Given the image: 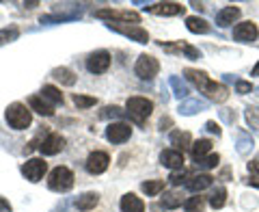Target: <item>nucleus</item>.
Instances as JSON below:
<instances>
[{"instance_id": "37", "label": "nucleus", "mask_w": 259, "mask_h": 212, "mask_svg": "<svg viewBox=\"0 0 259 212\" xmlns=\"http://www.w3.org/2000/svg\"><path fill=\"white\" fill-rule=\"evenodd\" d=\"M74 104L78 106V109H91V106L97 104V100H95V97H89V95H80V93H76V95H74Z\"/></svg>"}, {"instance_id": "2", "label": "nucleus", "mask_w": 259, "mask_h": 212, "mask_svg": "<svg viewBox=\"0 0 259 212\" xmlns=\"http://www.w3.org/2000/svg\"><path fill=\"white\" fill-rule=\"evenodd\" d=\"M125 113H127V117H132L136 121V124H143V121L153 113V102L147 100V97L134 95L125 102Z\"/></svg>"}, {"instance_id": "36", "label": "nucleus", "mask_w": 259, "mask_h": 212, "mask_svg": "<svg viewBox=\"0 0 259 212\" xmlns=\"http://www.w3.org/2000/svg\"><path fill=\"white\" fill-rule=\"evenodd\" d=\"M184 210L186 212H201L203 210V197H190L184 201Z\"/></svg>"}, {"instance_id": "28", "label": "nucleus", "mask_w": 259, "mask_h": 212, "mask_svg": "<svg viewBox=\"0 0 259 212\" xmlns=\"http://www.w3.org/2000/svg\"><path fill=\"white\" fill-rule=\"evenodd\" d=\"M52 78L59 80L61 85H67V87L76 85V74L71 69H67V67H56V69H52Z\"/></svg>"}, {"instance_id": "46", "label": "nucleus", "mask_w": 259, "mask_h": 212, "mask_svg": "<svg viewBox=\"0 0 259 212\" xmlns=\"http://www.w3.org/2000/svg\"><path fill=\"white\" fill-rule=\"evenodd\" d=\"M168 126H171V119H168V117H162V121H160V130H166Z\"/></svg>"}, {"instance_id": "14", "label": "nucleus", "mask_w": 259, "mask_h": 212, "mask_svg": "<svg viewBox=\"0 0 259 212\" xmlns=\"http://www.w3.org/2000/svg\"><path fill=\"white\" fill-rule=\"evenodd\" d=\"M160 165H164L173 171H182L184 169V154L177 150H164L160 154Z\"/></svg>"}, {"instance_id": "43", "label": "nucleus", "mask_w": 259, "mask_h": 212, "mask_svg": "<svg viewBox=\"0 0 259 212\" xmlns=\"http://www.w3.org/2000/svg\"><path fill=\"white\" fill-rule=\"evenodd\" d=\"M205 130H207L209 134H216V136H221V134H223V132H221V128H218V124H216V121H207V124H205Z\"/></svg>"}, {"instance_id": "9", "label": "nucleus", "mask_w": 259, "mask_h": 212, "mask_svg": "<svg viewBox=\"0 0 259 212\" xmlns=\"http://www.w3.org/2000/svg\"><path fill=\"white\" fill-rule=\"evenodd\" d=\"M259 35L255 22H240L233 26V39L240 44H253Z\"/></svg>"}, {"instance_id": "13", "label": "nucleus", "mask_w": 259, "mask_h": 212, "mask_svg": "<svg viewBox=\"0 0 259 212\" xmlns=\"http://www.w3.org/2000/svg\"><path fill=\"white\" fill-rule=\"evenodd\" d=\"M147 11L156 13V15H164V18H173V15H182L186 11V7L180 3H156V5H149L145 7Z\"/></svg>"}, {"instance_id": "10", "label": "nucleus", "mask_w": 259, "mask_h": 212, "mask_svg": "<svg viewBox=\"0 0 259 212\" xmlns=\"http://www.w3.org/2000/svg\"><path fill=\"white\" fill-rule=\"evenodd\" d=\"M108 165H110V156L106 152H93V154H89V158H87V171L91 175L104 173V171L108 169Z\"/></svg>"}, {"instance_id": "12", "label": "nucleus", "mask_w": 259, "mask_h": 212, "mask_svg": "<svg viewBox=\"0 0 259 212\" xmlns=\"http://www.w3.org/2000/svg\"><path fill=\"white\" fill-rule=\"evenodd\" d=\"M63 148H65V136L52 132V134H48L41 141V145H39V152H41L44 156H54V154H59Z\"/></svg>"}, {"instance_id": "24", "label": "nucleus", "mask_w": 259, "mask_h": 212, "mask_svg": "<svg viewBox=\"0 0 259 212\" xmlns=\"http://www.w3.org/2000/svg\"><path fill=\"white\" fill-rule=\"evenodd\" d=\"M160 46L164 48V50H168V52H184L188 59H201V52L194 46H190V44L177 42V44H160Z\"/></svg>"}, {"instance_id": "5", "label": "nucleus", "mask_w": 259, "mask_h": 212, "mask_svg": "<svg viewBox=\"0 0 259 212\" xmlns=\"http://www.w3.org/2000/svg\"><path fill=\"white\" fill-rule=\"evenodd\" d=\"M108 28H110V30H117V32H121V35H125V37H130L132 42H139V44H147V42H149L147 30H145L143 26H139V24H119V22H110Z\"/></svg>"}, {"instance_id": "44", "label": "nucleus", "mask_w": 259, "mask_h": 212, "mask_svg": "<svg viewBox=\"0 0 259 212\" xmlns=\"http://www.w3.org/2000/svg\"><path fill=\"white\" fill-rule=\"evenodd\" d=\"M248 171H250V173H257L259 175V154L248 162Z\"/></svg>"}, {"instance_id": "45", "label": "nucleus", "mask_w": 259, "mask_h": 212, "mask_svg": "<svg viewBox=\"0 0 259 212\" xmlns=\"http://www.w3.org/2000/svg\"><path fill=\"white\" fill-rule=\"evenodd\" d=\"M0 212H11V203L5 197H0Z\"/></svg>"}, {"instance_id": "33", "label": "nucleus", "mask_w": 259, "mask_h": 212, "mask_svg": "<svg viewBox=\"0 0 259 212\" xmlns=\"http://www.w3.org/2000/svg\"><path fill=\"white\" fill-rule=\"evenodd\" d=\"M244 119H246V124L255 130V132H259V106H246Z\"/></svg>"}, {"instance_id": "47", "label": "nucleus", "mask_w": 259, "mask_h": 212, "mask_svg": "<svg viewBox=\"0 0 259 212\" xmlns=\"http://www.w3.org/2000/svg\"><path fill=\"white\" fill-rule=\"evenodd\" d=\"M244 182H246V184H250V186H257V189H259V178H246Z\"/></svg>"}, {"instance_id": "16", "label": "nucleus", "mask_w": 259, "mask_h": 212, "mask_svg": "<svg viewBox=\"0 0 259 212\" xmlns=\"http://www.w3.org/2000/svg\"><path fill=\"white\" fill-rule=\"evenodd\" d=\"M207 109V102L205 100H199V97H186V100L180 102V111L182 115H194V113H201V111H205Z\"/></svg>"}, {"instance_id": "38", "label": "nucleus", "mask_w": 259, "mask_h": 212, "mask_svg": "<svg viewBox=\"0 0 259 212\" xmlns=\"http://www.w3.org/2000/svg\"><path fill=\"white\" fill-rule=\"evenodd\" d=\"M218 160H221V156H218V154H209V156H205L203 160L197 162V167H201V169H214V167L218 165Z\"/></svg>"}, {"instance_id": "40", "label": "nucleus", "mask_w": 259, "mask_h": 212, "mask_svg": "<svg viewBox=\"0 0 259 212\" xmlns=\"http://www.w3.org/2000/svg\"><path fill=\"white\" fill-rule=\"evenodd\" d=\"M250 91H253V85H250L248 80H236V93L246 95V93H250Z\"/></svg>"}, {"instance_id": "31", "label": "nucleus", "mask_w": 259, "mask_h": 212, "mask_svg": "<svg viewBox=\"0 0 259 212\" xmlns=\"http://www.w3.org/2000/svg\"><path fill=\"white\" fill-rule=\"evenodd\" d=\"M41 97L50 102L52 106H54V104H63V93H61L54 85H46V87L41 89Z\"/></svg>"}, {"instance_id": "20", "label": "nucleus", "mask_w": 259, "mask_h": 212, "mask_svg": "<svg viewBox=\"0 0 259 212\" xmlns=\"http://www.w3.org/2000/svg\"><path fill=\"white\" fill-rule=\"evenodd\" d=\"M171 145H175L173 150L177 152H186V150H190L192 148V136L190 132H182V130H173L171 132Z\"/></svg>"}, {"instance_id": "19", "label": "nucleus", "mask_w": 259, "mask_h": 212, "mask_svg": "<svg viewBox=\"0 0 259 212\" xmlns=\"http://www.w3.org/2000/svg\"><path fill=\"white\" fill-rule=\"evenodd\" d=\"M209 102H216V104H221V102H225L227 97H229V89H227L223 83H214L212 80V85H209L207 89H205V93H203Z\"/></svg>"}, {"instance_id": "8", "label": "nucleus", "mask_w": 259, "mask_h": 212, "mask_svg": "<svg viewBox=\"0 0 259 212\" xmlns=\"http://www.w3.org/2000/svg\"><path fill=\"white\" fill-rule=\"evenodd\" d=\"M110 67V52L108 50H95L89 54L87 59V69L91 74H104Z\"/></svg>"}, {"instance_id": "42", "label": "nucleus", "mask_w": 259, "mask_h": 212, "mask_svg": "<svg viewBox=\"0 0 259 212\" xmlns=\"http://www.w3.org/2000/svg\"><path fill=\"white\" fill-rule=\"evenodd\" d=\"M221 117L227 121V124H236V119H238L236 111H231V109H223V111H221Z\"/></svg>"}, {"instance_id": "25", "label": "nucleus", "mask_w": 259, "mask_h": 212, "mask_svg": "<svg viewBox=\"0 0 259 212\" xmlns=\"http://www.w3.org/2000/svg\"><path fill=\"white\" fill-rule=\"evenodd\" d=\"M209 152H212V141H207V138H199V141L192 143V148H190V154H192L194 162H199V160H203L205 156H209Z\"/></svg>"}, {"instance_id": "3", "label": "nucleus", "mask_w": 259, "mask_h": 212, "mask_svg": "<svg viewBox=\"0 0 259 212\" xmlns=\"http://www.w3.org/2000/svg\"><path fill=\"white\" fill-rule=\"evenodd\" d=\"M48 186H50V191H54V193L71 191V186H74V173H71V169H67V167L52 169L50 178H48Z\"/></svg>"}, {"instance_id": "11", "label": "nucleus", "mask_w": 259, "mask_h": 212, "mask_svg": "<svg viewBox=\"0 0 259 212\" xmlns=\"http://www.w3.org/2000/svg\"><path fill=\"white\" fill-rule=\"evenodd\" d=\"M130 136H132V128L123 124V121H115V124H108L106 128V138L110 143H125Z\"/></svg>"}, {"instance_id": "35", "label": "nucleus", "mask_w": 259, "mask_h": 212, "mask_svg": "<svg viewBox=\"0 0 259 212\" xmlns=\"http://www.w3.org/2000/svg\"><path fill=\"white\" fill-rule=\"evenodd\" d=\"M182 206V197H177L175 193H164V197L160 199V208L164 210H175Z\"/></svg>"}, {"instance_id": "7", "label": "nucleus", "mask_w": 259, "mask_h": 212, "mask_svg": "<svg viewBox=\"0 0 259 212\" xmlns=\"http://www.w3.org/2000/svg\"><path fill=\"white\" fill-rule=\"evenodd\" d=\"M95 15L102 20H119V24H130V22L139 24L141 22V15L130 11V9H100V11H95Z\"/></svg>"}, {"instance_id": "4", "label": "nucleus", "mask_w": 259, "mask_h": 212, "mask_svg": "<svg viewBox=\"0 0 259 212\" xmlns=\"http://www.w3.org/2000/svg\"><path fill=\"white\" fill-rule=\"evenodd\" d=\"M158 72H160V63H158V59H153L151 54H141L134 65V74L141 80H153L158 76Z\"/></svg>"}, {"instance_id": "39", "label": "nucleus", "mask_w": 259, "mask_h": 212, "mask_svg": "<svg viewBox=\"0 0 259 212\" xmlns=\"http://www.w3.org/2000/svg\"><path fill=\"white\" fill-rule=\"evenodd\" d=\"M186 178H188V171H173L171 178H168V182H171L173 186H180V184H186Z\"/></svg>"}, {"instance_id": "41", "label": "nucleus", "mask_w": 259, "mask_h": 212, "mask_svg": "<svg viewBox=\"0 0 259 212\" xmlns=\"http://www.w3.org/2000/svg\"><path fill=\"white\" fill-rule=\"evenodd\" d=\"M121 115H123V111H121L119 106H108V109H104V111H102V115H100V117L106 119V117H121Z\"/></svg>"}, {"instance_id": "29", "label": "nucleus", "mask_w": 259, "mask_h": 212, "mask_svg": "<svg viewBox=\"0 0 259 212\" xmlns=\"http://www.w3.org/2000/svg\"><path fill=\"white\" fill-rule=\"evenodd\" d=\"M225 203H227V189L225 186H216L212 191V195H209V206L214 210H221Z\"/></svg>"}, {"instance_id": "30", "label": "nucleus", "mask_w": 259, "mask_h": 212, "mask_svg": "<svg viewBox=\"0 0 259 212\" xmlns=\"http://www.w3.org/2000/svg\"><path fill=\"white\" fill-rule=\"evenodd\" d=\"M168 85H171L175 97H180V100H186V97H188L190 91H188V85H186L184 80H180L177 76H171V78H168Z\"/></svg>"}, {"instance_id": "23", "label": "nucleus", "mask_w": 259, "mask_h": 212, "mask_svg": "<svg viewBox=\"0 0 259 212\" xmlns=\"http://www.w3.org/2000/svg\"><path fill=\"white\" fill-rule=\"evenodd\" d=\"M28 104H30L32 111L39 113V115H46V117H52L54 115V106L48 102V100H44L41 95H30L28 97Z\"/></svg>"}, {"instance_id": "22", "label": "nucleus", "mask_w": 259, "mask_h": 212, "mask_svg": "<svg viewBox=\"0 0 259 212\" xmlns=\"http://www.w3.org/2000/svg\"><path fill=\"white\" fill-rule=\"evenodd\" d=\"M255 148V141H253V136H250L246 130H238L236 132V150L240 156H246V154Z\"/></svg>"}, {"instance_id": "27", "label": "nucleus", "mask_w": 259, "mask_h": 212, "mask_svg": "<svg viewBox=\"0 0 259 212\" xmlns=\"http://www.w3.org/2000/svg\"><path fill=\"white\" fill-rule=\"evenodd\" d=\"M97 203H100V195L93 193V191H89L84 195H80V197L76 199V208L80 212H87V210H93Z\"/></svg>"}, {"instance_id": "6", "label": "nucleus", "mask_w": 259, "mask_h": 212, "mask_svg": "<svg viewBox=\"0 0 259 212\" xmlns=\"http://www.w3.org/2000/svg\"><path fill=\"white\" fill-rule=\"evenodd\" d=\"M46 169H48V162L44 158H30L22 165V175L26 178L28 182L35 184L46 175Z\"/></svg>"}, {"instance_id": "15", "label": "nucleus", "mask_w": 259, "mask_h": 212, "mask_svg": "<svg viewBox=\"0 0 259 212\" xmlns=\"http://www.w3.org/2000/svg\"><path fill=\"white\" fill-rule=\"evenodd\" d=\"M184 74H186V78L190 80V83L199 89L201 93H205V89L212 85V80H209V76L205 74V72H201V69H192V67H186L184 69Z\"/></svg>"}, {"instance_id": "26", "label": "nucleus", "mask_w": 259, "mask_h": 212, "mask_svg": "<svg viewBox=\"0 0 259 212\" xmlns=\"http://www.w3.org/2000/svg\"><path fill=\"white\" fill-rule=\"evenodd\" d=\"M212 180L214 178L212 175H207V173H199V175H192L188 182H186V186L192 191V193H201V191H205L207 186H212Z\"/></svg>"}, {"instance_id": "1", "label": "nucleus", "mask_w": 259, "mask_h": 212, "mask_svg": "<svg viewBox=\"0 0 259 212\" xmlns=\"http://www.w3.org/2000/svg\"><path fill=\"white\" fill-rule=\"evenodd\" d=\"M5 117H7V124H9L13 130H26L32 121L30 111L22 102H13V104L7 106Z\"/></svg>"}, {"instance_id": "49", "label": "nucleus", "mask_w": 259, "mask_h": 212, "mask_svg": "<svg viewBox=\"0 0 259 212\" xmlns=\"http://www.w3.org/2000/svg\"><path fill=\"white\" fill-rule=\"evenodd\" d=\"M253 76H259V63H257L255 67H253Z\"/></svg>"}, {"instance_id": "18", "label": "nucleus", "mask_w": 259, "mask_h": 212, "mask_svg": "<svg viewBox=\"0 0 259 212\" xmlns=\"http://www.w3.org/2000/svg\"><path fill=\"white\" fill-rule=\"evenodd\" d=\"M238 18H240V9L238 7H233V5H229V7H223V9L216 13V24L221 28H225V26H231Z\"/></svg>"}, {"instance_id": "32", "label": "nucleus", "mask_w": 259, "mask_h": 212, "mask_svg": "<svg viewBox=\"0 0 259 212\" xmlns=\"http://www.w3.org/2000/svg\"><path fill=\"white\" fill-rule=\"evenodd\" d=\"M141 189L147 197H153V195H158L162 189H164V180H147V182L141 184Z\"/></svg>"}, {"instance_id": "48", "label": "nucleus", "mask_w": 259, "mask_h": 212, "mask_svg": "<svg viewBox=\"0 0 259 212\" xmlns=\"http://www.w3.org/2000/svg\"><path fill=\"white\" fill-rule=\"evenodd\" d=\"M54 212H67V206H65V203H63V206H61V208H56Z\"/></svg>"}, {"instance_id": "17", "label": "nucleus", "mask_w": 259, "mask_h": 212, "mask_svg": "<svg viewBox=\"0 0 259 212\" xmlns=\"http://www.w3.org/2000/svg\"><path fill=\"white\" fill-rule=\"evenodd\" d=\"M121 212H145V201L141 197H136L134 193H125L119 201Z\"/></svg>"}, {"instance_id": "21", "label": "nucleus", "mask_w": 259, "mask_h": 212, "mask_svg": "<svg viewBox=\"0 0 259 212\" xmlns=\"http://www.w3.org/2000/svg\"><path fill=\"white\" fill-rule=\"evenodd\" d=\"M186 28L194 35H207V32H212V26L203 20L199 18V15H190V18H186Z\"/></svg>"}, {"instance_id": "34", "label": "nucleus", "mask_w": 259, "mask_h": 212, "mask_svg": "<svg viewBox=\"0 0 259 212\" xmlns=\"http://www.w3.org/2000/svg\"><path fill=\"white\" fill-rule=\"evenodd\" d=\"M20 37V28L18 26H5L0 28V46L9 44V42H15Z\"/></svg>"}]
</instances>
